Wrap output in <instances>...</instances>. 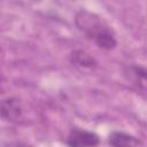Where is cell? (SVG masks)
Listing matches in <instances>:
<instances>
[{
    "label": "cell",
    "instance_id": "277c9868",
    "mask_svg": "<svg viewBox=\"0 0 147 147\" xmlns=\"http://www.w3.org/2000/svg\"><path fill=\"white\" fill-rule=\"evenodd\" d=\"M108 144L111 147H144L140 139L122 131L111 132L108 136Z\"/></svg>",
    "mask_w": 147,
    "mask_h": 147
},
{
    "label": "cell",
    "instance_id": "5b68a950",
    "mask_svg": "<svg viewBox=\"0 0 147 147\" xmlns=\"http://www.w3.org/2000/svg\"><path fill=\"white\" fill-rule=\"evenodd\" d=\"M22 109L16 98H7L1 102V117L5 121H15L21 116Z\"/></svg>",
    "mask_w": 147,
    "mask_h": 147
},
{
    "label": "cell",
    "instance_id": "7a4b0ae2",
    "mask_svg": "<svg viewBox=\"0 0 147 147\" xmlns=\"http://www.w3.org/2000/svg\"><path fill=\"white\" fill-rule=\"evenodd\" d=\"M123 77L134 88L147 93V68L138 64H129L123 68Z\"/></svg>",
    "mask_w": 147,
    "mask_h": 147
},
{
    "label": "cell",
    "instance_id": "8992f818",
    "mask_svg": "<svg viewBox=\"0 0 147 147\" xmlns=\"http://www.w3.org/2000/svg\"><path fill=\"white\" fill-rule=\"evenodd\" d=\"M70 62L80 69H92L96 67V61L85 51H74L70 55Z\"/></svg>",
    "mask_w": 147,
    "mask_h": 147
},
{
    "label": "cell",
    "instance_id": "6da1fadb",
    "mask_svg": "<svg viewBox=\"0 0 147 147\" xmlns=\"http://www.w3.org/2000/svg\"><path fill=\"white\" fill-rule=\"evenodd\" d=\"M78 30L87 38L93 40L100 48L110 51L117 45L111 28L96 14L86 9H80L75 18Z\"/></svg>",
    "mask_w": 147,
    "mask_h": 147
},
{
    "label": "cell",
    "instance_id": "3957f363",
    "mask_svg": "<svg viewBox=\"0 0 147 147\" xmlns=\"http://www.w3.org/2000/svg\"><path fill=\"white\" fill-rule=\"evenodd\" d=\"M100 142V138L94 132L72 129L67 137V145L69 147H96Z\"/></svg>",
    "mask_w": 147,
    "mask_h": 147
},
{
    "label": "cell",
    "instance_id": "52a82bcc",
    "mask_svg": "<svg viewBox=\"0 0 147 147\" xmlns=\"http://www.w3.org/2000/svg\"><path fill=\"white\" fill-rule=\"evenodd\" d=\"M3 147H32V146L24 141H10L5 144Z\"/></svg>",
    "mask_w": 147,
    "mask_h": 147
}]
</instances>
